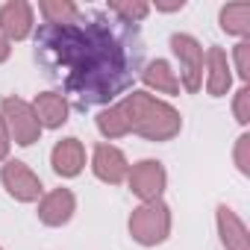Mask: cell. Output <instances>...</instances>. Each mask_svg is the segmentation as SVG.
Returning a JSON list of instances; mask_svg holds the SVG:
<instances>
[{"label":"cell","mask_w":250,"mask_h":250,"mask_svg":"<svg viewBox=\"0 0 250 250\" xmlns=\"http://www.w3.org/2000/svg\"><path fill=\"white\" fill-rule=\"evenodd\" d=\"M0 183L9 191V197H15L18 203H36L44 194V186H42L39 174L21 159H6L3 162V168H0Z\"/></svg>","instance_id":"obj_6"},{"label":"cell","mask_w":250,"mask_h":250,"mask_svg":"<svg viewBox=\"0 0 250 250\" xmlns=\"http://www.w3.org/2000/svg\"><path fill=\"white\" fill-rule=\"evenodd\" d=\"M91 171H94V177H97L100 183L118 186V183L127 180L130 162H127V156H124L121 147H115V145H109V142H100V145H94V150H91Z\"/></svg>","instance_id":"obj_8"},{"label":"cell","mask_w":250,"mask_h":250,"mask_svg":"<svg viewBox=\"0 0 250 250\" xmlns=\"http://www.w3.org/2000/svg\"><path fill=\"white\" fill-rule=\"evenodd\" d=\"M9 53H12V44H9L3 36H0V65H3V62L9 59Z\"/></svg>","instance_id":"obj_25"},{"label":"cell","mask_w":250,"mask_h":250,"mask_svg":"<svg viewBox=\"0 0 250 250\" xmlns=\"http://www.w3.org/2000/svg\"><path fill=\"white\" fill-rule=\"evenodd\" d=\"M203 68H206V91L212 97H224L232 88V65L227 59V50L224 47H209L206 59H203Z\"/></svg>","instance_id":"obj_12"},{"label":"cell","mask_w":250,"mask_h":250,"mask_svg":"<svg viewBox=\"0 0 250 250\" xmlns=\"http://www.w3.org/2000/svg\"><path fill=\"white\" fill-rule=\"evenodd\" d=\"M171 50L180 62V77L177 80H183V88L188 94L200 91V85H203V59H206L203 44L188 33H174L171 36Z\"/></svg>","instance_id":"obj_5"},{"label":"cell","mask_w":250,"mask_h":250,"mask_svg":"<svg viewBox=\"0 0 250 250\" xmlns=\"http://www.w3.org/2000/svg\"><path fill=\"white\" fill-rule=\"evenodd\" d=\"M50 165H53V171L62 180L80 177L83 168H85V147H83V142L77 136H68V139L56 142L53 150H50Z\"/></svg>","instance_id":"obj_11"},{"label":"cell","mask_w":250,"mask_h":250,"mask_svg":"<svg viewBox=\"0 0 250 250\" xmlns=\"http://www.w3.org/2000/svg\"><path fill=\"white\" fill-rule=\"evenodd\" d=\"M221 30L229 33V36H238V39H247L250 36V3L247 0H238V3H227L221 6Z\"/></svg>","instance_id":"obj_16"},{"label":"cell","mask_w":250,"mask_h":250,"mask_svg":"<svg viewBox=\"0 0 250 250\" xmlns=\"http://www.w3.org/2000/svg\"><path fill=\"white\" fill-rule=\"evenodd\" d=\"M9 147H12V142H9V136H6L3 121H0V162H6V159H9Z\"/></svg>","instance_id":"obj_24"},{"label":"cell","mask_w":250,"mask_h":250,"mask_svg":"<svg viewBox=\"0 0 250 250\" xmlns=\"http://www.w3.org/2000/svg\"><path fill=\"white\" fill-rule=\"evenodd\" d=\"M127 183H130V191L142 200V203H150V200H162V191L168 186V171L159 159H142L130 168L127 174Z\"/></svg>","instance_id":"obj_7"},{"label":"cell","mask_w":250,"mask_h":250,"mask_svg":"<svg viewBox=\"0 0 250 250\" xmlns=\"http://www.w3.org/2000/svg\"><path fill=\"white\" fill-rule=\"evenodd\" d=\"M0 121L6 127L9 142H15L21 147H30L42 139V124L24 97H15V94L3 97V103H0Z\"/></svg>","instance_id":"obj_4"},{"label":"cell","mask_w":250,"mask_h":250,"mask_svg":"<svg viewBox=\"0 0 250 250\" xmlns=\"http://www.w3.org/2000/svg\"><path fill=\"white\" fill-rule=\"evenodd\" d=\"M77 212V197L71 188H53L39 200V221L44 227H65Z\"/></svg>","instance_id":"obj_10"},{"label":"cell","mask_w":250,"mask_h":250,"mask_svg":"<svg viewBox=\"0 0 250 250\" xmlns=\"http://www.w3.org/2000/svg\"><path fill=\"white\" fill-rule=\"evenodd\" d=\"M118 106L127 121V133H136L147 142H171L183 130L180 112L150 91H130L124 94V100H118Z\"/></svg>","instance_id":"obj_2"},{"label":"cell","mask_w":250,"mask_h":250,"mask_svg":"<svg viewBox=\"0 0 250 250\" xmlns=\"http://www.w3.org/2000/svg\"><path fill=\"white\" fill-rule=\"evenodd\" d=\"M30 106L42 124V130H59L68 121V112H71V103L59 91H42V94H36V100Z\"/></svg>","instance_id":"obj_14"},{"label":"cell","mask_w":250,"mask_h":250,"mask_svg":"<svg viewBox=\"0 0 250 250\" xmlns=\"http://www.w3.org/2000/svg\"><path fill=\"white\" fill-rule=\"evenodd\" d=\"M0 250H3V247H0Z\"/></svg>","instance_id":"obj_26"},{"label":"cell","mask_w":250,"mask_h":250,"mask_svg":"<svg viewBox=\"0 0 250 250\" xmlns=\"http://www.w3.org/2000/svg\"><path fill=\"white\" fill-rule=\"evenodd\" d=\"M159 12H180L183 6H186V0H156V3H153ZM150 6V9H153Z\"/></svg>","instance_id":"obj_23"},{"label":"cell","mask_w":250,"mask_h":250,"mask_svg":"<svg viewBox=\"0 0 250 250\" xmlns=\"http://www.w3.org/2000/svg\"><path fill=\"white\" fill-rule=\"evenodd\" d=\"M33 30H36V15L27 0H9V3L0 6V36L9 44L30 39Z\"/></svg>","instance_id":"obj_9"},{"label":"cell","mask_w":250,"mask_h":250,"mask_svg":"<svg viewBox=\"0 0 250 250\" xmlns=\"http://www.w3.org/2000/svg\"><path fill=\"white\" fill-rule=\"evenodd\" d=\"M39 12H42L44 24H50V27L74 24V21L83 15L74 0H42V3H39Z\"/></svg>","instance_id":"obj_17"},{"label":"cell","mask_w":250,"mask_h":250,"mask_svg":"<svg viewBox=\"0 0 250 250\" xmlns=\"http://www.w3.org/2000/svg\"><path fill=\"white\" fill-rule=\"evenodd\" d=\"M130 235L142 247H156L171 235V209L165 200H150L133 209L130 215Z\"/></svg>","instance_id":"obj_3"},{"label":"cell","mask_w":250,"mask_h":250,"mask_svg":"<svg viewBox=\"0 0 250 250\" xmlns=\"http://www.w3.org/2000/svg\"><path fill=\"white\" fill-rule=\"evenodd\" d=\"M232 115H235V121L241 124V127H247V124H250V88H247V85H241V88L235 91Z\"/></svg>","instance_id":"obj_22"},{"label":"cell","mask_w":250,"mask_h":250,"mask_svg":"<svg viewBox=\"0 0 250 250\" xmlns=\"http://www.w3.org/2000/svg\"><path fill=\"white\" fill-rule=\"evenodd\" d=\"M36 62L56 80L77 109L112 103L133 85L130 53L112 27L91 15L74 24H42L36 30ZM59 91V94H62Z\"/></svg>","instance_id":"obj_1"},{"label":"cell","mask_w":250,"mask_h":250,"mask_svg":"<svg viewBox=\"0 0 250 250\" xmlns=\"http://www.w3.org/2000/svg\"><path fill=\"white\" fill-rule=\"evenodd\" d=\"M94 124H97V130H100V136H103L106 142H115V139L130 136V133H127V121H124V112H121L118 103H112V106H106L103 112H97Z\"/></svg>","instance_id":"obj_18"},{"label":"cell","mask_w":250,"mask_h":250,"mask_svg":"<svg viewBox=\"0 0 250 250\" xmlns=\"http://www.w3.org/2000/svg\"><path fill=\"white\" fill-rule=\"evenodd\" d=\"M142 80H145V85H147L150 91H156V94H171V97L180 94V80H177L171 62H165V59H153V62L142 71Z\"/></svg>","instance_id":"obj_15"},{"label":"cell","mask_w":250,"mask_h":250,"mask_svg":"<svg viewBox=\"0 0 250 250\" xmlns=\"http://www.w3.org/2000/svg\"><path fill=\"white\" fill-rule=\"evenodd\" d=\"M232 159H235V168H238L244 177H250V136H247V133H241V136L235 139Z\"/></svg>","instance_id":"obj_21"},{"label":"cell","mask_w":250,"mask_h":250,"mask_svg":"<svg viewBox=\"0 0 250 250\" xmlns=\"http://www.w3.org/2000/svg\"><path fill=\"white\" fill-rule=\"evenodd\" d=\"M109 12L118 15L121 24H139L150 15L147 0H109Z\"/></svg>","instance_id":"obj_19"},{"label":"cell","mask_w":250,"mask_h":250,"mask_svg":"<svg viewBox=\"0 0 250 250\" xmlns=\"http://www.w3.org/2000/svg\"><path fill=\"white\" fill-rule=\"evenodd\" d=\"M215 221H218V235H221L224 250H250V232H247L244 221L235 215V209L221 203L215 209Z\"/></svg>","instance_id":"obj_13"},{"label":"cell","mask_w":250,"mask_h":250,"mask_svg":"<svg viewBox=\"0 0 250 250\" xmlns=\"http://www.w3.org/2000/svg\"><path fill=\"white\" fill-rule=\"evenodd\" d=\"M232 62H235V74H238L241 83L247 85V80H250V42H247V39H241V42L232 47Z\"/></svg>","instance_id":"obj_20"}]
</instances>
